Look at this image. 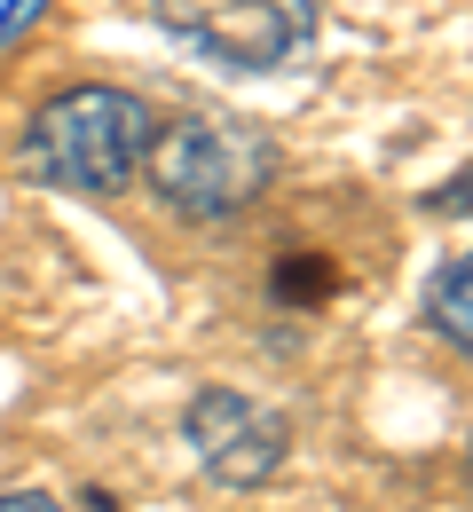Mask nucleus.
Instances as JSON below:
<instances>
[{"label":"nucleus","instance_id":"3","mask_svg":"<svg viewBox=\"0 0 473 512\" xmlns=\"http://www.w3.org/2000/svg\"><path fill=\"white\" fill-rule=\"evenodd\" d=\"M150 16L229 71H284L316 40V0H150Z\"/></svg>","mask_w":473,"mask_h":512},{"label":"nucleus","instance_id":"2","mask_svg":"<svg viewBox=\"0 0 473 512\" xmlns=\"http://www.w3.org/2000/svg\"><path fill=\"white\" fill-rule=\"evenodd\" d=\"M142 174L166 213L182 221H229L245 205H261L276 182V142L253 119H229V111H182L166 127H150L142 150Z\"/></svg>","mask_w":473,"mask_h":512},{"label":"nucleus","instance_id":"6","mask_svg":"<svg viewBox=\"0 0 473 512\" xmlns=\"http://www.w3.org/2000/svg\"><path fill=\"white\" fill-rule=\"evenodd\" d=\"M324 292H332V268H324V260H284V268H276V300L308 308V300H324Z\"/></svg>","mask_w":473,"mask_h":512},{"label":"nucleus","instance_id":"5","mask_svg":"<svg viewBox=\"0 0 473 512\" xmlns=\"http://www.w3.org/2000/svg\"><path fill=\"white\" fill-rule=\"evenodd\" d=\"M426 323L450 339V355L473 347V260L466 253H450L434 268V284H426Z\"/></svg>","mask_w":473,"mask_h":512},{"label":"nucleus","instance_id":"8","mask_svg":"<svg viewBox=\"0 0 473 512\" xmlns=\"http://www.w3.org/2000/svg\"><path fill=\"white\" fill-rule=\"evenodd\" d=\"M32 16H40V0H16V8H8V16H0V40H8V32H24V24H32Z\"/></svg>","mask_w":473,"mask_h":512},{"label":"nucleus","instance_id":"7","mask_svg":"<svg viewBox=\"0 0 473 512\" xmlns=\"http://www.w3.org/2000/svg\"><path fill=\"white\" fill-rule=\"evenodd\" d=\"M0 512H71V505L40 497V489H8V497H0Z\"/></svg>","mask_w":473,"mask_h":512},{"label":"nucleus","instance_id":"1","mask_svg":"<svg viewBox=\"0 0 473 512\" xmlns=\"http://www.w3.org/2000/svg\"><path fill=\"white\" fill-rule=\"evenodd\" d=\"M150 103L127 95V87H64L32 111L24 127V174L48 182V190H71V197H111L142 174V150H150Z\"/></svg>","mask_w":473,"mask_h":512},{"label":"nucleus","instance_id":"4","mask_svg":"<svg viewBox=\"0 0 473 512\" xmlns=\"http://www.w3.org/2000/svg\"><path fill=\"white\" fill-rule=\"evenodd\" d=\"M182 434L198 449V465L221 481V489H261L276 465H284V418L261 410L253 394H237V386H198L190 394V418H182Z\"/></svg>","mask_w":473,"mask_h":512}]
</instances>
